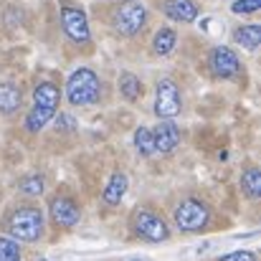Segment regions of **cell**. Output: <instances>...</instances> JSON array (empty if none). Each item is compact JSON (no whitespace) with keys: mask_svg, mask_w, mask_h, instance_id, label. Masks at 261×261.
Masks as SVG:
<instances>
[{"mask_svg":"<svg viewBox=\"0 0 261 261\" xmlns=\"http://www.w3.org/2000/svg\"><path fill=\"white\" fill-rule=\"evenodd\" d=\"M59 101H61L59 87L51 84V82H41V84L36 87V91H33V109H31L28 117H25V129H28V132H41V129L56 117Z\"/></svg>","mask_w":261,"mask_h":261,"instance_id":"1","label":"cell"},{"mask_svg":"<svg viewBox=\"0 0 261 261\" xmlns=\"http://www.w3.org/2000/svg\"><path fill=\"white\" fill-rule=\"evenodd\" d=\"M99 94H101V82L87 66L76 69L66 82V96H69V104H74V107L94 104L99 99Z\"/></svg>","mask_w":261,"mask_h":261,"instance_id":"2","label":"cell"},{"mask_svg":"<svg viewBox=\"0 0 261 261\" xmlns=\"http://www.w3.org/2000/svg\"><path fill=\"white\" fill-rule=\"evenodd\" d=\"M8 233L18 241H38L43 233V213L36 205H20L8 218Z\"/></svg>","mask_w":261,"mask_h":261,"instance_id":"3","label":"cell"},{"mask_svg":"<svg viewBox=\"0 0 261 261\" xmlns=\"http://www.w3.org/2000/svg\"><path fill=\"white\" fill-rule=\"evenodd\" d=\"M112 23L114 28L122 33V36H135L145 28L147 23V10L140 0H122L117 8H114V15H112Z\"/></svg>","mask_w":261,"mask_h":261,"instance_id":"4","label":"cell"},{"mask_svg":"<svg viewBox=\"0 0 261 261\" xmlns=\"http://www.w3.org/2000/svg\"><path fill=\"white\" fill-rule=\"evenodd\" d=\"M208 218H211L208 205L200 203V200H195V198H188V200H182V203L175 208V226H177L180 231H188V233L205 228Z\"/></svg>","mask_w":261,"mask_h":261,"instance_id":"5","label":"cell"},{"mask_svg":"<svg viewBox=\"0 0 261 261\" xmlns=\"http://www.w3.org/2000/svg\"><path fill=\"white\" fill-rule=\"evenodd\" d=\"M61 28L64 33L74 41V43H89L91 41V31H89L87 13L71 3L61 5Z\"/></svg>","mask_w":261,"mask_h":261,"instance_id":"6","label":"cell"},{"mask_svg":"<svg viewBox=\"0 0 261 261\" xmlns=\"http://www.w3.org/2000/svg\"><path fill=\"white\" fill-rule=\"evenodd\" d=\"M132 226H135V233H137L140 239H145V241H152V244L168 241V236H170V228H168V223H165L160 216L150 213V211H137V213H135V221H132Z\"/></svg>","mask_w":261,"mask_h":261,"instance_id":"7","label":"cell"},{"mask_svg":"<svg viewBox=\"0 0 261 261\" xmlns=\"http://www.w3.org/2000/svg\"><path fill=\"white\" fill-rule=\"evenodd\" d=\"M180 89L173 79H160L158 82V91H155V114L160 119H173L180 114Z\"/></svg>","mask_w":261,"mask_h":261,"instance_id":"8","label":"cell"},{"mask_svg":"<svg viewBox=\"0 0 261 261\" xmlns=\"http://www.w3.org/2000/svg\"><path fill=\"white\" fill-rule=\"evenodd\" d=\"M208 66H211V71H213L216 76H221V79H228V76H233V74L241 69L236 54H233L231 48H226V46H216V48L211 51Z\"/></svg>","mask_w":261,"mask_h":261,"instance_id":"9","label":"cell"},{"mask_svg":"<svg viewBox=\"0 0 261 261\" xmlns=\"http://www.w3.org/2000/svg\"><path fill=\"white\" fill-rule=\"evenodd\" d=\"M48 211H51V218H54L59 226H64V228H74V226L79 223V218H82L79 205H76L71 198H66V195H56V198L51 200Z\"/></svg>","mask_w":261,"mask_h":261,"instance_id":"10","label":"cell"},{"mask_svg":"<svg viewBox=\"0 0 261 261\" xmlns=\"http://www.w3.org/2000/svg\"><path fill=\"white\" fill-rule=\"evenodd\" d=\"M152 142H155V152H173L175 147L180 145V129L175 127L170 119H163L155 129H152Z\"/></svg>","mask_w":261,"mask_h":261,"instance_id":"11","label":"cell"},{"mask_svg":"<svg viewBox=\"0 0 261 261\" xmlns=\"http://www.w3.org/2000/svg\"><path fill=\"white\" fill-rule=\"evenodd\" d=\"M165 15L170 20H177V23H193L198 18V5L195 0H168L163 5Z\"/></svg>","mask_w":261,"mask_h":261,"instance_id":"12","label":"cell"},{"mask_svg":"<svg viewBox=\"0 0 261 261\" xmlns=\"http://www.w3.org/2000/svg\"><path fill=\"white\" fill-rule=\"evenodd\" d=\"M127 185H129L127 175H124V173H114L112 177H109L107 188H104V200H107L109 205H117V203L124 198V193H127Z\"/></svg>","mask_w":261,"mask_h":261,"instance_id":"13","label":"cell"},{"mask_svg":"<svg viewBox=\"0 0 261 261\" xmlns=\"http://www.w3.org/2000/svg\"><path fill=\"white\" fill-rule=\"evenodd\" d=\"M233 41H236L239 46H244V48L254 51V48H256V46L261 43V25H259V23H249V25H241V28H236V33H233Z\"/></svg>","mask_w":261,"mask_h":261,"instance_id":"14","label":"cell"},{"mask_svg":"<svg viewBox=\"0 0 261 261\" xmlns=\"http://www.w3.org/2000/svg\"><path fill=\"white\" fill-rule=\"evenodd\" d=\"M20 89L15 87V84H10V82H5V84H0V112L3 114H13L18 107H20Z\"/></svg>","mask_w":261,"mask_h":261,"instance_id":"15","label":"cell"},{"mask_svg":"<svg viewBox=\"0 0 261 261\" xmlns=\"http://www.w3.org/2000/svg\"><path fill=\"white\" fill-rule=\"evenodd\" d=\"M175 43H177L175 31H170V28H160V31L155 33V38H152V51H155L158 56H168V54H173Z\"/></svg>","mask_w":261,"mask_h":261,"instance_id":"16","label":"cell"},{"mask_svg":"<svg viewBox=\"0 0 261 261\" xmlns=\"http://www.w3.org/2000/svg\"><path fill=\"white\" fill-rule=\"evenodd\" d=\"M119 91H122V96H124L127 101H137V99L142 96V82H140L135 74L124 71V74L119 76Z\"/></svg>","mask_w":261,"mask_h":261,"instance_id":"17","label":"cell"},{"mask_svg":"<svg viewBox=\"0 0 261 261\" xmlns=\"http://www.w3.org/2000/svg\"><path fill=\"white\" fill-rule=\"evenodd\" d=\"M241 188H244V193L249 195V198H259L261 195V170L259 168H249L246 173L241 175Z\"/></svg>","mask_w":261,"mask_h":261,"instance_id":"18","label":"cell"},{"mask_svg":"<svg viewBox=\"0 0 261 261\" xmlns=\"http://www.w3.org/2000/svg\"><path fill=\"white\" fill-rule=\"evenodd\" d=\"M135 147H137V152H140V155L150 158V155L155 152L152 129H147V127H140V129H135Z\"/></svg>","mask_w":261,"mask_h":261,"instance_id":"19","label":"cell"},{"mask_svg":"<svg viewBox=\"0 0 261 261\" xmlns=\"http://www.w3.org/2000/svg\"><path fill=\"white\" fill-rule=\"evenodd\" d=\"M0 261H20V249L15 241L0 236Z\"/></svg>","mask_w":261,"mask_h":261,"instance_id":"20","label":"cell"},{"mask_svg":"<svg viewBox=\"0 0 261 261\" xmlns=\"http://www.w3.org/2000/svg\"><path fill=\"white\" fill-rule=\"evenodd\" d=\"M20 190H23L25 195H41V193H43V177H41V175L25 177V180L20 182Z\"/></svg>","mask_w":261,"mask_h":261,"instance_id":"21","label":"cell"},{"mask_svg":"<svg viewBox=\"0 0 261 261\" xmlns=\"http://www.w3.org/2000/svg\"><path fill=\"white\" fill-rule=\"evenodd\" d=\"M259 8H261V0H236V3L231 5V10H233V13H239V15L256 13Z\"/></svg>","mask_w":261,"mask_h":261,"instance_id":"22","label":"cell"},{"mask_svg":"<svg viewBox=\"0 0 261 261\" xmlns=\"http://www.w3.org/2000/svg\"><path fill=\"white\" fill-rule=\"evenodd\" d=\"M221 261H256V256L251 251H233V254L221 256Z\"/></svg>","mask_w":261,"mask_h":261,"instance_id":"23","label":"cell"},{"mask_svg":"<svg viewBox=\"0 0 261 261\" xmlns=\"http://www.w3.org/2000/svg\"><path fill=\"white\" fill-rule=\"evenodd\" d=\"M59 127H61L64 132H71V129L76 127V122H74V117H69V114H61V117H59Z\"/></svg>","mask_w":261,"mask_h":261,"instance_id":"24","label":"cell"},{"mask_svg":"<svg viewBox=\"0 0 261 261\" xmlns=\"http://www.w3.org/2000/svg\"><path fill=\"white\" fill-rule=\"evenodd\" d=\"M38 261H46V259H38Z\"/></svg>","mask_w":261,"mask_h":261,"instance_id":"25","label":"cell"}]
</instances>
